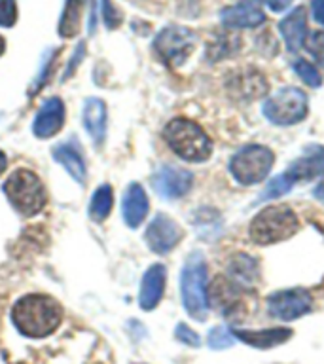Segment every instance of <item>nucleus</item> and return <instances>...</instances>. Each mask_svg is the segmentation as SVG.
<instances>
[{"label": "nucleus", "instance_id": "2eb2a0df", "mask_svg": "<svg viewBox=\"0 0 324 364\" xmlns=\"http://www.w3.org/2000/svg\"><path fill=\"white\" fill-rule=\"evenodd\" d=\"M165 277H167V273H165V266L161 264H153L152 267H148V272L144 273V279H142L141 296H139V304L142 309L150 311L163 298Z\"/></svg>", "mask_w": 324, "mask_h": 364}, {"label": "nucleus", "instance_id": "393cba45", "mask_svg": "<svg viewBox=\"0 0 324 364\" xmlns=\"http://www.w3.org/2000/svg\"><path fill=\"white\" fill-rule=\"evenodd\" d=\"M303 46L311 53L313 59L324 67V31H315V33L307 34L306 44Z\"/></svg>", "mask_w": 324, "mask_h": 364}, {"label": "nucleus", "instance_id": "f8f14e48", "mask_svg": "<svg viewBox=\"0 0 324 364\" xmlns=\"http://www.w3.org/2000/svg\"><path fill=\"white\" fill-rule=\"evenodd\" d=\"M220 21L227 28H254L266 21V14L256 0H241L222 10Z\"/></svg>", "mask_w": 324, "mask_h": 364}, {"label": "nucleus", "instance_id": "f03ea898", "mask_svg": "<svg viewBox=\"0 0 324 364\" xmlns=\"http://www.w3.org/2000/svg\"><path fill=\"white\" fill-rule=\"evenodd\" d=\"M163 136L178 158L192 161V164H201L212 154V142L207 133L190 119H171L169 124L165 125Z\"/></svg>", "mask_w": 324, "mask_h": 364}, {"label": "nucleus", "instance_id": "f3484780", "mask_svg": "<svg viewBox=\"0 0 324 364\" xmlns=\"http://www.w3.org/2000/svg\"><path fill=\"white\" fill-rule=\"evenodd\" d=\"M233 338L256 349H271L292 338L290 328H267V330H233Z\"/></svg>", "mask_w": 324, "mask_h": 364}, {"label": "nucleus", "instance_id": "aec40b11", "mask_svg": "<svg viewBox=\"0 0 324 364\" xmlns=\"http://www.w3.org/2000/svg\"><path fill=\"white\" fill-rule=\"evenodd\" d=\"M227 273H230V281H233L237 287H250L258 279V262L247 255L233 256Z\"/></svg>", "mask_w": 324, "mask_h": 364}, {"label": "nucleus", "instance_id": "cd10ccee", "mask_svg": "<svg viewBox=\"0 0 324 364\" xmlns=\"http://www.w3.org/2000/svg\"><path fill=\"white\" fill-rule=\"evenodd\" d=\"M102 19H104L108 28L119 27V23H122V14H119L118 8L112 4V0H102Z\"/></svg>", "mask_w": 324, "mask_h": 364}, {"label": "nucleus", "instance_id": "6e6552de", "mask_svg": "<svg viewBox=\"0 0 324 364\" xmlns=\"http://www.w3.org/2000/svg\"><path fill=\"white\" fill-rule=\"evenodd\" d=\"M195 44V34L182 27H169L158 34L153 48L158 55L169 65H180L192 53Z\"/></svg>", "mask_w": 324, "mask_h": 364}, {"label": "nucleus", "instance_id": "4468645a", "mask_svg": "<svg viewBox=\"0 0 324 364\" xmlns=\"http://www.w3.org/2000/svg\"><path fill=\"white\" fill-rule=\"evenodd\" d=\"M150 203H148V196L141 184L133 182L127 190H125L124 201H122V213H124V220L129 228L141 226L142 220L146 218Z\"/></svg>", "mask_w": 324, "mask_h": 364}, {"label": "nucleus", "instance_id": "412c9836", "mask_svg": "<svg viewBox=\"0 0 324 364\" xmlns=\"http://www.w3.org/2000/svg\"><path fill=\"white\" fill-rule=\"evenodd\" d=\"M82 4L84 0H67L59 23V34L65 38H72L80 31V17H82Z\"/></svg>", "mask_w": 324, "mask_h": 364}, {"label": "nucleus", "instance_id": "dca6fc26", "mask_svg": "<svg viewBox=\"0 0 324 364\" xmlns=\"http://www.w3.org/2000/svg\"><path fill=\"white\" fill-rule=\"evenodd\" d=\"M279 31L283 34V40L290 51L301 50L307 38V16L306 8H296L279 23Z\"/></svg>", "mask_w": 324, "mask_h": 364}, {"label": "nucleus", "instance_id": "a211bd4d", "mask_svg": "<svg viewBox=\"0 0 324 364\" xmlns=\"http://www.w3.org/2000/svg\"><path fill=\"white\" fill-rule=\"evenodd\" d=\"M84 125L91 139L101 144L107 133V107L101 99H87L84 108Z\"/></svg>", "mask_w": 324, "mask_h": 364}, {"label": "nucleus", "instance_id": "b1692460", "mask_svg": "<svg viewBox=\"0 0 324 364\" xmlns=\"http://www.w3.org/2000/svg\"><path fill=\"white\" fill-rule=\"evenodd\" d=\"M292 181H290L288 176L284 175H279L275 176L269 184L266 186V190L261 192V201H266V199H275V198H281V196H284L286 192H290L292 190Z\"/></svg>", "mask_w": 324, "mask_h": 364}, {"label": "nucleus", "instance_id": "7c9ffc66", "mask_svg": "<svg viewBox=\"0 0 324 364\" xmlns=\"http://www.w3.org/2000/svg\"><path fill=\"white\" fill-rule=\"evenodd\" d=\"M313 17H315V21L320 23L324 27V0H313Z\"/></svg>", "mask_w": 324, "mask_h": 364}, {"label": "nucleus", "instance_id": "a878e982", "mask_svg": "<svg viewBox=\"0 0 324 364\" xmlns=\"http://www.w3.org/2000/svg\"><path fill=\"white\" fill-rule=\"evenodd\" d=\"M209 346L212 349H226V347H232L235 338L230 330H226L224 326H215V328L209 332Z\"/></svg>", "mask_w": 324, "mask_h": 364}, {"label": "nucleus", "instance_id": "39448f33", "mask_svg": "<svg viewBox=\"0 0 324 364\" xmlns=\"http://www.w3.org/2000/svg\"><path fill=\"white\" fill-rule=\"evenodd\" d=\"M275 164V154L261 144H249L230 159V173L241 186H252L266 181Z\"/></svg>", "mask_w": 324, "mask_h": 364}, {"label": "nucleus", "instance_id": "ddd939ff", "mask_svg": "<svg viewBox=\"0 0 324 364\" xmlns=\"http://www.w3.org/2000/svg\"><path fill=\"white\" fill-rule=\"evenodd\" d=\"M65 124V107L59 97H51L42 105L33 124V133L38 139H50L59 133Z\"/></svg>", "mask_w": 324, "mask_h": 364}, {"label": "nucleus", "instance_id": "1a4fd4ad", "mask_svg": "<svg viewBox=\"0 0 324 364\" xmlns=\"http://www.w3.org/2000/svg\"><path fill=\"white\" fill-rule=\"evenodd\" d=\"M311 294L306 289L277 290L267 298V309L271 317L281 321H296L311 311Z\"/></svg>", "mask_w": 324, "mask_h": 364}, {"label": "nucleus", "instance_id": "2f4dec72", "mask_svg": "<svg viewBox=\"0 0 324 364\" xmlns=\"http://www.w3.org/2000/svg\"><path fill=\"white\" fill-rule=\"evenodd\" d=\"M6 165H8V159H6L4 152H0V173L6 169Z\"/></svg>", "mask_w": 324, "mask_h": 364}, {"label": "nucleus", "instance_id": "473e14b6", "mask_svg": "<svg viewBox=\"0 0 324 364\" xmlns=\"http://www.w3.org/2000/svg\"><path fill=\"white\" fill-rule=\"evenodd\" d=\"M4 38H2V36H0V55H2V53H4Z\"/></svg>", "mask_w": 324, "mask_h": 364}, {"label": "nucleus", "instance_id": "f257e3e1", "mask_svg": "<svg viewBox=\"0 0 324 364\" xmlns=\"http://www.w3.org/2000/svg\"><path fill=\"white\" fill-rule=\"evenodd\" d=\"M11 318L23 336L44 338L61 324L63 309L51 296L28 294L14 306Z\"/></svg>", "mask_w": 324, "mask_h": 364}, {"label": "nucleus", "instance_id": "4be33fe9", "mask_svg": "<svg viewBox=\"0 0 324 364\" xmlns=\"http://www.w3.org/2000/svg\"><path fill=\"white\" fill-rule=\"evenodd\" d=\"M112 209V188L108 184H102L95 190L93 193V199L90 203V216L93 220H104Z\"/></svg>", "mask_w": 324, "mask_h": 364}, {"label": "nucleus", "instance_id": "c85d7f7f", "mask_svg": "<svg viewBox=\"0 0 324 364\" xmlns=\"http://www.w3.org/2000/svg\"><path fill=\"white\" fill-rule=\"evenodd\" d=\"M176 340L178 341H182V343H186V346H190V347H199L201 346V340H199V336L195 334V332H193L192 328H190V326H188V324H178V326H176Z\"/></svg>", "mask_w": 324, "mask_h": 364}, {"label": "nucleus", "instance_id": "9b49d317", "mask_svg": "<svg viewBox=\"0 0 324 364\" xmlns=\"http://www.w3.org/2000/svg\"><path fill=\"white\" fill-rule=\"evenodd\" d=\"M193 176L190 171L178 167H161L153 175V188L161 198L178 199L186 196L192 188Z\"/></svg>", "mask_w": 324, "mask_h": 364}, {"label": "nucleus", "instance_id": "5701e85b", "mask_svg": "<svg viewBox=\"0 0 324 364\" xmlns=\"http://www.w3.org/2000/svg\"><path fill=\"white\" fill-rule=\"evenodd\" d=\"M292 68H294V73L298 74L307 85L318 87V85L323 84V76H320V73L317 70V67L311 65L309 61H306V59H301V57L300 59H296V61L292 63Z\"/></svg>", "mask_w": 324, "mask_h": 364}, {"label": "nucleus", "instance_id": "9d476101", "mask_svg": "<svg viewBox=\"0 0 324 364\" xmlns=\"http://www.w3.org/2000/svg\"><path fill=\"white\" fill-rule=\"evenodd\" d=\"M182 230L173 218H169L163 213L156 215L152 224L146 230V241L148 247L158 252V255H167L175 249L176 245L180 243Z\"/></svg>", "mask_w": 324, "mask_h": 364}, {"label": "nucleus", "instance_id": "20e7f679", "mask_svg": "<svg viewBox=\"0 0 324 364\" xmlns=\"http://www.w3.org/2000/svg\"><path fill=\"white\" fill-rule=\"evenodd\" d=\"M180 294L188 315L195 321H205L209 313V292H207V264L201 252H192L182 267Z\"/></svg>", "mask_w": 324, "mask_h": 364}, {"label": "nucleus", "instance_id": "7ed1b4c3", "mask_svg": "<svg viewBox=\"0 0 324 364\" xmlns=\"http://www.w3.org/2000/svg\"><path fill=\"white\" fill-rule=\"evenodd\" d=\"M300 220L288 205H271L250 220L249 235L256 245H275L298 232Z\"/></svg>", "mask_w": 324, "mask_h": 364}, {"label": "nucleus", "instance_id": "0eeeda50", "mask_svg": "<svg viewBox=\"0 0 324 364\" xmlns=\"http://www.w3.org/2000/svg\"><path fill=\"white\" fill-rule=\"evenodd\" d=\"M309 101L307 95L298 87H283L273 93L266 102L261 112L275 125H294L300 124L307 116Z\"/></svg>", "mask_w": 324, "mask_h": 364}, {"label": "nucleus", "instance_id": "c756f323", "mask_svg": "<svg viewBox=\"0 0 324 364\" xmlns=\"http://www.w3.org/2000/svg\"><path fill=\"white\" fill-rule=\"evenodd\" d=\"M261 2H264L269 10L277 11V14L279 11H284L290 4H292V0H261Z\"/></svg>", "mask_w": 324, "mask_h": 364}, {"label": "nucleus", "instance_id": "423d86ee", "mask_svg": "<svg viewBox=\"0 0 324 364\" xmlns=\"http://www.w3.org/2000/svg\"><path fill=\"white\" fill-rule=\"evenodd\" d=\"M6 198L23 215H36L45 205L44 184L33 171L17 169L4 182Z\"/></svg>", "mask_w": 324, "mask_h": 364}, {"label": "nucleus", "instance_id": "6ab92c4d", "mask_svg": "<svg viewBox=\"0 0 324 364\" xmlns=\"http://www.w3.org/2000/svg\"><path fill=\"white\" fill-rule=\"evenodd\" d=\"M53 158L68 171V175L72 176L74 181L84 184L85 182V161L82 158V154L72 142L61 144L53 150Z\"/></svg>", "mask_w": 324, "mask_h": 364}, {"label": "nucleus", "instance_id": "bb28decb", "mask_svg": "<svg viewBox=\"0 0 324 364\" xmlns=\"http://www.w3.org/2000/svg\"><path fill=\"white\" fill-rule=\"evenodd\" d=\"M17 19V6L14 0H0V27H11Z\"/></svg>", "mask_w": 324, "mask_h": 364}]
</instances>
